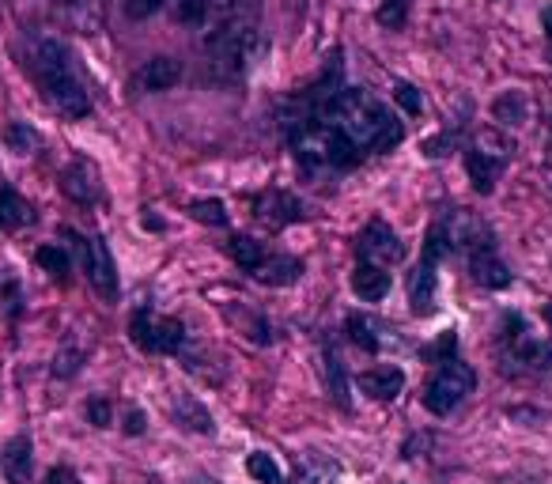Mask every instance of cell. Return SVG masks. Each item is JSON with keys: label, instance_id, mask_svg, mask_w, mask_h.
Listing matches in <instances>:
<instances>
[{"label": "cell", "instance_id": "10", "mask_svg": "<svg viewBox=\"0 0 552 484\" xmlns=\"http://www.w3.org/2000/svg\"><path fill=\"white\" fill-rule=\"evenodd\" d=\"M356 386L371 401H394L405 390V371L401 367H367L356 375Z\"/></svg>", "mask_w": 552, "mask_h": 484}, {"label": "cell", "instance_id": "38", "mask_svg": "<svg viewBox=\"0 0 552 484\" xmlns=\"http://www.w3.org/2000/svg\"><path fill=\"white\" fill-rule=\"evenodd\" d=\"M541 27H545V35L552 38V4L545 8V12H541Z\"/></svg>", "mask_w": 552, "mask_h": 484}, {"label": "cell", "instance_id": "20", "mask_svg": "<svg viewBox=\"0 0 552 484\" xmlns=\"http://www.w3.org/2000/svg\"><path fill=\"white\" fill-rule=\"evenodd\" d=\"M174 416H178V424L182 428H190V432H201V435H212V416L205 413V405L193 398H182L174 401Z\"/></svg>", "mask_w": 552, "mask_h": 484}, {"label": "cell", "instance_id": "21", "mask_svg": "<svg viewBox=\"0 0 552 484\" xmlns=\"http://www.w3.org/2000/svg\"><path fill=\"white\" fill-rule=\"evenodd\" d=\"M526 114H530V103H526L522 91H503L500 99L492 103V118L503 121V125H522Z\"/></svg>", "mask_w": 552, "mask_h": 484}, {"label": "cell", "instance_id": "6", "mask_svg": "<svg viewBox=\"0 0 552 484\" xmlns=\"http://www.w3.org/2000/svg\"><path fill=\"white\" fill-rule=\"evenodd\" d=\"M356 254H360V261H367V265L386 269L390 261L405 258V246H401V239H397L394 227L386 224V220H371V224L363 227L360 239H356Z\"/></svg>", "mask_w": 552, "mask_h": 484}, {"label": "cell", "instance_id": "28", "mask_svg": "<svg viewBox=\"0 0 552 484\" xmlns=\"http://www.w3.org/2000/svg\"><path fill=\"white\" fill-rule=\"evenodd\" d=\"M35 261L46 269V273H53V277H65V273H69V254H65L61 246H38Z\"/></svg>", "mask_w": 552, "mask_h": 484}, {"label": "cell", "instance_id": "37", "mask_svg": "<svg viewBox=\"0 0 552 484\" xmlns=\"http://www.w3.org/2000/svg\"><path fill=\"white\" fill-rule=\"evenodd\" d=\"M125 435H144V413L140 409H129V416H125Z\"/></svg>", "mask_w": 552, "mask_h": 484}, {"label": "cell", "instance_id": "40", "mask_svg": "<svg viewBox=\"0 0 552 484\" xmlns=\"http://www.w3.org/2000/svg\"><path fill=\"white\" fill-rule=\"evenodd\" d=\"M152 484H159V481H152Z\"/></svg>", "mask_w": 552, "mask_h": 484}, {"label": "cell", "instance_id": "5", "mask_svg": "<svg viewBox=\"0 0 552 484\" xmlns=\"http://www.w3.org/2000/svg\"><path fill=\"white\" fill-rule=\"evenodd\" d=\"M65 235H69L76 254H80V265H84L91 288L103 295L106 303H114L118 299V265H114V254H110L106 239H80L72 231H65Z\"/></svg>", "mask_w": 552, "mask_h": 484}, {"label": "cell", "instance_id": "24", "mask_svg": "<svg viewBox=\"0 0 552 484\" xmlns=\"http://www.w3.org/2000/svg\"><path fill=\"white\" fill-rule=\"evenodd\" d=\"M348 337H352L363 352H379L382 348V337L375 333V322L363 318V314H348Z\"/></svg>", "mask_w": 552, "mask_h": 484}, {"label": "cell", "instance_id": "1", "mask_svg": "<svg viewBox=\"0 0 552 484\" xmlns=\"http://www.w3.org/2000/svg\"><path fill=\"white\" fill-rule=\"evenodd\" d=\"M35 76L46 95V103L65 114V118H87L91 114V95H87L80 72L72 65V53L57 38H42L35 46Z\"/></svg>", "mask_w": 552, "mask_h": 484}, {"label": "cell", "instance_id": "39", "mask_svg": "<svg viewBox=\"0 0 552 484\" xmlns=\"http://www.w3.org/2000/svg\"><path fill=\"white\" fill-rule=\"evenodd\" d=\"M545 318H549V326H552V307H549V311H545Z\"/></svg>", "mask_w": 552, "mask_h": 484}, {"label": "cell", "instance_id": "16", "mask_svg": "<svg viewBox=\"0 0 552 484\" xmlns=\"http://www.w3.org/2000/svg\"><path fill=\"white\" fill-rule=\"evenodd\" d=\"M500 171H503V159L484 156V152H477V148H469L466 152V174H469V182H473V190L481 193V197H488V193L496 190Z\"/></svg>", "mask_w": 552, "mask_h": 484}, {"label": "cell", "instance_id": "25", "mask_svg": "<svg viewBox=\"0 0 552 484\" xmlns=\"http://www.w3.org/2000/svg\"><path fill=\"white\" fill-rule=\"evenodd\" d=\"M171 12L186 27H201L212 16V0H171Z\"/></svg>", "mask_w": 552, "mask_h": 484}, {"label": "cell", "instance_id": "34", "mask_svg": "<svg viewBox=\"0 0 552 484\" xmlns=\"http://www.w3.org/2000/svg\"><path fill=\"white\" fill-rule=\"evenodd\" d=\"M163 8V0H125V16L129 19H148Z\"/></svg>", "mask_w": 552, "mask_h": 484}, {"label": "cell", "instance_id": "27", "mask_svg": "<svg viewBox=\"0 0 552 484\" xmlns=\"http://www.w3.org/2000/svg\"><path fill=\"white\" fill-rule=\"evenodd\" d=\"M246 473H250L258 484H280V466H276L265 450H254V454L246 458Z\"/></svg>", "mask_w": 552, "mask_h": 484}, {"label": "cell", "instance_id": "7", "mask_svg": "<svg viewBox=\"0 0 552 484\" xmlns=\"http://www.w3.org/2000/svg\"><path fill=\"white\" fill-rule=\"evenodd\" d=\"M53 12L76 35H99L106 23V0H53Z\"/></svg>", "mask_w": 552, "mask_h": 484}, {"label": "cell", "instance_id": "12", "mask_svg": "<svg viewBox=\"0 0 552 484\" xmlns=\"http://www.w3.org/2000/svg\"><path fill=\"white\" fill-rule=\"evenodd\" d=\"M178 80H182V61H174V57H152L133 76V84L140 91H171Z\"/></svg>", "mask_w": 552, "mask_h": 484}, {"label": "cell", "instance_id": "29", "mask_svg": "<svg viewBox=\"0 0 552 484\" xmlns=\"http://www.w3.org/2000/svg\"><path fill=\"white\" fill-rule=\"evenodd\" d=\"M80 360H84V352L69 341V345L53 356V375H57V379H72V375L80 371Z\"/></svg>", "mask_w": 552, "mask_h": 484}, {"label": "cell", "instance_id": "23", "mask_svg": "<svg viewBox=\"0 0 552 484\" xmlns=\"http://www.w3.org/2000/svg\"><path fill=\"white\" fill-rule=\"evenodd\" d=\"M341 466L337 462H326V458H314V462H303L299 473H295V484H333L337 481Z\"/></svg>", "mask_w": 552, "mask_h": 484}, {"label": "cell", "instance_id": "15", "mask_svg": "<svg viewBox=\"0 0 552 484\" xmlns=\"http://www.w3.org/2000/svg\"><path fill=\"white\" fill-rule=\"evenodd\" d=\"M352 292L360 295L363 303H379V299H386V292H390V273L379 269V265L360 261V265L352 269Z\"/></svg>", "mask_w": 552, "mask_h": 484}, {"label": "cell", "instance_id": "33", "mask_svg": "<svg viewBox=\"0 0 552 484\" xmlns=\"http://www.w3.org/2000/svg\"><path fill=\"white\" fill-rule=\"evenodd\" d=\"M110 416H114V409H110V401L106 398L87 401V420H91L95 428H110Z\"/></svg>", "mask_w": 552, "mask_h": 484}, {"label": "cell", "instance_id": "32", "mask_svg": "<svg viewBox=\"0 0 552 484\" xmlns=\"http://www.w3.org/2000/svg\"><path fill=\"white\" fill-rule=\"evenodd\" d=\"M19 303H23L19 284L12 277H0V307H4V314H19Z\"/></svg>", "mask_w": 552, "mask_h": 484}, {"label": "cell", "instance_id": "36", "mask_svg": "<svg viewBox=\"0 0 552 484\" xmlns=\"http://www.w3.org/2000/svg\"><path fill=\"white\" fill-rule=\"evenodd\" d=\"M42 484H80V481H76V473H72L69 466H53Z\"/></svg>", "mask_w": 552, "mask_h": 484}, {"label": "cell", "instance_id": "30", "mask_svg": "<svg viewBox=\"0 0 552 484\" xmlns=\"http://www.w3.org/2000/svg\"><path fill=\"white\" fill-rule=\"evenodd\" d=\"M405 19H409V0H382L379 4V23L382 27L397 31V27H405Z\"/></svg>", "mask_w": 552, "mask_h": 484}, {"label": "cell", "instance_id": "4", "mask_svg": "<svg viewBox=\"0 0 552 484\" xmlns=\"http://www.w3.org/2000/svg\"><path fill=\"white\" fill-rule=\"evenodd\" d=\"M129 341L140 352H163V356H178L186 345V326L178 318H156L148 307H137L129 318Z\"/></svg>", "mask_w": 552, "mask_h": 484}, {"label": "cell", "instance_id": "22", "mask_svg": "<svg viewBox=\"0 0 552 484\" xmlns=\"http://www.w3.org/2000/svg\"><path fill=\"white\" fill-rule=\"evenodd\" d=\"M4 144H8V152H16V156H31L42 148V137H38V129H31L27 121H12L8 129H4Z\"/></svg>", "mask_w": 552, "mask_h": 484}, {"label": "cell", "instance_id": "8", "mask_svg": "<svg viewBox=\"0 0 552 484\" xmlns=\"http://www.w3.org/2000/svg\"><path fill=\"white\" fill-rule=\"evenodd\" d=\"M254 216H258L261 224L269 227V231H280V227H288L295 224L299 216H303V205L295 201L292 193H284V190H265L254 201Z\"/></svg>", "mask_w": 552, "mask_h": 484}, {"label": "cell", "instance_id": "13", "mask_svg": "<svg viewBox=\"0 0 552 484\" xmlns=\"http://www.w3.org/2000/svg\"><path fill=\"white\" fill-rule=\"evenodd\" d=\"M469 273H473V280L484 284V288H507V284H511L507 265L496 258V246H481V250H473V254H469Z\"/></svg>", "mask_w": 552, "mask_h": 484}, {"label": "cell", "instance_id": "26", "mask_svg": "<svg viewBox=\"0 0 552 484\" xmlns=\"http://www.w3.org/2000/svg\"><path fill=\"white\" fill-rule=\"evenodd\" d=\"M190 216L197 224H208V227H227V208L220 197H208V201H193L190 205Z\"/></svg>", "mask_w": 552, "mask_h": 484}, {"label": "cell", "instance_id": "11", "mask_svg": "<svg viewBox=\"0 0 552 484\" xmlns=\"http://www.w3.org/2000/svg\"><path fill=\"white\" fill-rule=\"evenodd\" d=\"M61 190L69 193L76 205H91L99 197V174L87 159H72L69 167L61 171Z\"/></svg>", "mask_w": 552, "mask_h": 484}, {"label": "cell", "instance_id": "19", "mask_svg": "<svg viewBox=\"0 0 552 484\" xmlns=\"http://www.w3.org/2000/svg\"><path fill=\"white\" fill-rule=\"evenodd\" d=\"M326 379H329V394H333V405L337 409H352V398H348V375L341 356L333 352V345H326Z\"/></svg>", "mask_w": 552, "mask_h": 484}, {"label": "cell", "instance_id": "18", "mask_svg": "<svg viewBox=\"0 0 552 484\" xmlns=\"http://www.w3.org/2000/svg\"><path fill=\"white\" fill-rule=\"evenodd\" d=\"M31 224V205L16 190H0V231H19Z\"/></svg>", "mask_w": 552, "mask_h": 484}, {"label": "cell", "instance_id": "3", "mask_svg": "<svg viewBox=\"0 0 552 484\" xmlns=\"http://www.w3.org/2000/svg\"><path fill=\"white\" fill-rule=\"evenodd\" d=\"M473 386H477V371L462 360H443L439 363V371H435L428 386H424V409L435 416H447L458 401L473 394Z\"/></svg>", "mask_w": 552, "mask_h": 484}, {"label": "cell", "instance_id": "31", "mask_svg": "<svg viewBox=\"0 0 552 484\" xmlns=\"http://www.w3.org/2000/svg\"><path fill=\"white\" fill-rule=\"evenodd\" d=\"M477 152H484V156H492V159H507L511 144H507L496 129H481V133H477Z\"/></svg>", "mask_w": 552, "mask_h": 484}, {"label": "cell", "instance_id": "14", "mask_svg": "<svg viewBox=\"0 0 552 484\" xmlns=\"http://www.w3.org/2000/svg\"><path fill=\"white\" fill-rule=\"evenodd\" d=\"M299 273H303V261L299 258H288V254H265V261H261L250 277L258 280V284H269V288H284V284H295Z\"/></svg>", "mask_w": 552, "mask_h": 484}, {"label": "cell", "instance_id": "17", "mask_svg": "<svg viewBox=\"0 0 552 484\" xmlns=\"http://www.w3.org/2000/svg\"><path fill=\"white\" fill-rule=\"evenodd\" d=\"M224 250H227V258L235 261L239 269H246V273H254L261 261H265V254H269V250H265L261 242L250 239V235H231V239L224 242Z\"/></svg>", "mask_w": 552, "mask_h": 484}, {"label": "cell", "instance_id": "2", "mask_svg": "<svg viewBox=\"0 0 552 484\" xmlns=\"http://www.w3.org/2000/svg\"><path fill=\"white\" fill-rule=\"evenodd\" d=\"M254 46H258V27H254L250 16L231 12V16L216 19V27L208 35V72H212V80H220V84L242 80L250 61H254Z\"/></svg>", "mask_w": 552, "mask_h": 484}, {"label": "cell", "instance_id": "9", "mask_svg": "<svg viewBox=\"0 0 552 484\" xmlns=\"http://www.w3.org/2000/svg\"><path fill=\"white\" fill-rule=\"evenodd\" d=\"M31 466H35L31 435H12L0 450V469H4L8 484H31Z\"/></svg>", "mask_w": 552, "mask_h": 484}, {"label": "cell", "instance_id": "35", "mask_svg": "<svg viewBox=\"0 0 552 484\" xmlns=\"http://www.w3.org/2000/svg\"><path fill=\"white\" fill-rule=\"evenodd\" d=\"M394 99H397L401 106H405L409 114H420V95H416V87H413V84H397V87H394Z\"/></svg>", "mask_w": 552, "mask_h": 484}]
</instances>
